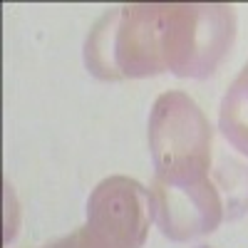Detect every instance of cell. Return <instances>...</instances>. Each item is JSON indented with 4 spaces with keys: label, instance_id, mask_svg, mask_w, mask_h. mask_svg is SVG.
<instances>
[{
    "label": "cell",
    "instance_id": "1",
    "mask_svg": "<svg viewBox=\"0 0 248 248\" xmlns=\"http://www.w3.org/2000/svg\"><path fill=\"white\" fill-rule=\"evenodd\" d=\"M149 149L156 176L206 171L211 164V127L184 92L156 99L149 119Z\"/></svg>",
    "mask_w": 248,
    "mask_h": 248
},
{
    "label": "cell",
    "instance_id": "2",
    "mask_svg": "<svg viewBox=\"0 0 248 248\" xmlns=\"http://www.w3.org/2000/svg\"><path fill=\"white\" fill-rule=\"evenodd\" d=\"M152 218L164 236L186 241L214 231L221 221V199L206 171L156 176L149 189Z\"/></svg>",
    "mask_w": 248,
    "mask_h": 248
},
{
    "label": "cell",
    "instance_id": "3",
    "mask_svg": "<svg viewBox=\"0 0 248 248\" xmlns=\"http://www.w3.org/2000/svg\"><path fill=\"white\" fill-rule=\"evenodd\" d=\"M152 221L149 191L127 176L105 179L87 203V231L105 248H139Z\"/></svg>",
    "mask_w": 248,
    "mask_h": 248
},
{
    "label": "cell",
    "instance_id": "4",
    "mask_svg": "<svg viewBox=\"0 0 248 248\" xmlns=\"http://www.w3.org/2000/svg\"><path fill=\"white\" fill-rule=\"evenodd\" d=\"M221 132L241 154H248V62L223 97Z\"/></svg>",
    "mask_w": 248,
    "mask_h": 248
},
{
    "label": "cell",
    "instance_id": "5",
    "mask_svg": "<svg viewBox=\"0 0 248 248\" xmlns=\"http://www.w3.org/2000/svg\"><path fill=\"white\" fill-rule=\"evenodd\" d=\"M45 248H105V246H102L87 229H79V231H75L72 236L62 238V241H57V243H52V246H45Z\"/></svg>",
    "mask_w": 248,
    "mask_h": 248
}]
</instances>
